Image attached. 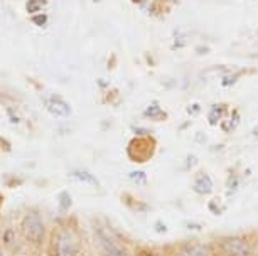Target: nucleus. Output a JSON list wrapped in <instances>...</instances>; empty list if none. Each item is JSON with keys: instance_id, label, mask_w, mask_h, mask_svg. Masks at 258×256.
<instances>
[{"instance_id": "obj_10", "label": "nucleus", "mask_w": 258, "mask_h": 256, "mask_svg": "<svg viewBox=\"0 0 258 256\" xmlns=\"http://www.w3.org/2000/svg\"><path fill=\"white\" fill-rule=\"evenodd\" d=\"M144 117L149 120H165V112L160 108L159 103H150V106L144 112Z\"/></svg>"}, {"instance_id": "obj_8", "label": "nucleus", "mask_w": 258, "mask_h": 256, "mask_svg": "<svg viewBox=\"0 0 258 256\" xmlns=\"http://www.w3.org/2000/svg\"><path fill=\"white\" fill-rule=\"evenodd\" d=\"M46 110L52 117H57V118H66L71 115V106L62 98H59V96H49V98L46 100Z\"/></svg>"}, {"instance_id": "obj_14", "label": "nucleus", "mask_w": 258, "mask_h": 256, "mask_svg": "<svg viewBox=\"0 0 258 256\" xmlns=\"http://www.w3.org/2000/svg\"><path fill=\"white\" fill-rule=\"evenodd\" d=\"M208 211L211 212V214H214V216H221L223 212H225V206L221 204L220 199L211 197V201L208 202Z\"/></svg>"}, {"instance_id": "obj_21", "label": "nucleus", "mask_w": 258, "mask_h": 256, "mask_svg": "<svg viewBox=\"0 0 258 256\" xmlns=\"http://www.w3.org/2000/svg\"><path fill=\"white\" fill-rule=\"evenodd\" d=\"M34 22H36L37 26H42V24L46 22V16H37V17H34Z\"/></svg>"}, {"instance_id": "obj_2", "label": "nucleus", "mask_w": 258, "mask_h": 256, "mask_svg": "<svg viewBox=\"0 0 258 256\" xmlns=\"http://www.w3.org/2000/svg\"><path fill=\"white\" fill-rule=\"evenodd\" d=\"M218 256H258V243L248 234H226L213 239Z\"/></svg>"}, {"instance_id": "obj_4", "label": "nucleus", "mask_w": 258, "mask_h": 256, "mask_svg": "<svg viewBox=\"0 0 258 256\" xmlns=\"http://www.w3.org/2000/svg\"><path fill=\"white\" fill-rule=\"evenodd\" d=\"M21 231L22 236L27 243H31L32 246L41 248L47 239V229L42 219L41 212L36 209H29L26 214L22 216L21 221Z\"/></svg>"}, {"instance_id": "obj_22", "label": "nucleus", "mask_w": 258, "mask_h": 256, "mask_svg": "<svg viewBox=\"0 0 258 256\" xmlns=\"http://www.w3.org/2000/svg\"><path fill=\"white\" fill-rule=\"evenodd\" d=\"M0 148H2V150H9V148H11V145H9L2 137H0Z\"/></svg>"}, {"instance_id": "obj_20", "label": "nucleus", "mask_w": 258, "mask_h": 256, "mask_svg": "<svg viewBox=\"0 0 258 256\" xmlns=\"http://www.w3.org/2000/svg\"><path fill=\"white\" fill-rule=\"evenodd\" d=\"M194 163H198V160H196V158H194L192 155H189V157H187V163H186V168H187V170H191Z\"/></svg>"}, {"instance_id": "obj_24", "label": "nucleus", "mask_w": 258, "mask_h": 256, "mask_svg": "<svg viewBox=\"0 0 258 256\" xmlns=\"http://www.w3.org/2000/svg\"><path fill=\"white\" fill-rule=\"evenodd\" d=\"M0 256H4V253H2V249H0Z\"/></svg>"}, {"instance_id": "obj_17", "label": "nucleus", "mask_w": 258, "mask_h": 256, "mask_svg": "<svg viewBox=\"0 0 258 256\" xmlns=\"http://www.w3.org/2000/svg\"><path fill=\"white\" fill-rule=\"evenodd\" d=\"M137 256H162L159 253V251H155V249H150V248H144Z\"/></svg>"}, {"instance_id": "obj_11", "label": "nucleus", "mask_w": 258, "mask_h": 256, "mask_svg": "<svg viewBox=\"0 0 258 256\" xmlns=\"http://www.w3.org/2000/svg\"><path fill=\"white\" fill-rule=\"evenodd\" d=\"M225 113H226V106L225 105H213L211 106V110H209V123L211 125H218V122L225 117Z\"/></svg>"}, {"instance_id": "obj_18", "label": "nucleus", "mask_w": 258, "mask_h": 256, "mask_svg": "<svg viewBox=\"0 0 258 256\" xmlns=\"http://www.w3.org/2000/svg\"><path fill=\"white\" fill-rule=\"evenodd\" d=\"M187 112H189V115H196V113L201 112V106H199L198 103H194V105L189 106V108H187Z\"/></svg>"}, {"instance_id": "obj_7", "label": "nucleus", "mask_w": 258, "mask_h": 256, "mask_svg": "<svg viewBox=\"0 0 258 256\" xmlns=\"http://www.w3.org/2000/svg\"><path fill=\"white\" fill-rule=\"evenodd\" d=\"M213 189H214L213 177L209 176L208 172L199 170L196 176H194V181H192L194 194H198L201 197H209V196H213Z\"/></svg>"}, {"instance_id": "obj_13", "label": "nucleus", "mask_w": 258, "mask_h": 256, "mask_svg": "<svg viewBox=\"0 0 258 256\" xmlns=\"http://www.w3.org/2000/svg\"><path fill=\"white\" fill-rule=\"evenodd\" d=\"M57 204H59V209L61 211H70L73 207V199L70 196L68 191H62L59 196H57Z\"/></svg>"}, {"instance_id": "obj_12", "label": "nucleus", "mask_w": 258, "mask_h": 256, "mask_svg": "<svg viewBox=\"0 0 258 256\" xmlns=\"http://www.w3.org/2000/svg\"><path fill=\"white\" fill-rule=\"evenodd\" d=\"M238 187H240V179H238V174L230 172V176H228V181H226V192H228V196L235 194V192L238 191Z\"/></svg>"}, {"instance_id": "obj_1", "label": "nucleus", "mask_w": 258, "mask_h": 256, "mask_svg": "<svg viewBox=\"0 0 258 256\" xmlns=\"http://www.w3.org/2000/svg\"><path fill=\"white\" fill-rule=\"evenodd\" d=\"M81 236L71 224H59L49 236V256H78L81 253Z\"/></svg>"}, {"instance_id": "obj_23", "label": "nucleus", "mask_w": 258, "mask_h": 256, "mask_svg": "<svg viewBox=\"0 0 258 256\" xmlns=\"http://www.w3.org/2000/svg\"><path fill=\"white\" fill-rule=\"evenodd\" d=\"M78 256H88V254H85V253H80V254H78Z\"/></svg>"}, {"instance_id": "obj_16", "label": "nucleus", "mask_w": 258, "mask_h": 256, "mask_svg": "<svg viewBox=\"0 0 258 256\" xmlns=\"http://www.w3.org/2000/svg\"><path fill=\"white\" fill-rule=\"evenodd\" d=\"M46 6V0H29L27 2V11L29 12H34V11H39Z\"/></svg>"}, {"instance_id": "obj_3", "label": "nucleus", "mask_w": 258, "mask_h": 256, "mask_svg": "<svg viewBox=\"0 0 258 256\" xmlns=\"http://www.w3.org/2000/svg\"><path fill=\"white\" fill-rule=\"evenodd\" d=\"M91 234H93L95 249L100 256H134L128 246L121 243L113 234H110L103 226L93 224Z\"/></svg>"}, {"instance_id": "obj_9", "label": "nucleus", "mask_w": 258, "mask_h": 256, "mask_svg": "<svg viewBox=\"0 0 258 256\" xmlns=\"http://www.w3.org/2000/svg\"><path fill=\"white\" fill-rule=\"evenodd\" d=\"M70 176L73 179H76L78 182H83V184H88V186H93V187H100V182L93 174L86 168H75V170L70 172Z\"/></svg>"}, {"instance_id": "obj_15", "label": "nucleus", "mask_w": 258, "mask_h": 256, "mask_svg": "<svg viewBox=\"0 0 258 256\" xmlns=\"http://www.w3.org/2000/svg\"><path fill=\"white\" fill-rule=\"evenodd\" d=\"M128 179L137 186H145L147 184V174L144 170H132L128 174Z\"/></svg>"}, {"instance_id": "obj_5", "label": "nucleus", "mask_w": 258, "mask_h": 256, "mask_svg": "<svg viewBox=\"0 0 258 256\" xmlns=\"http://www.w3.org/2000/svg\"><path fill=\"white\" fill-rule=\"evenodd\" d=\"M176 256H216V249H214L213 241H182V243L176 244L174 249Z\"/></svg>"}, {"instance_id": "obj_6", "label": "nucleus", "mask_w": 258, "mask_h": 256, "mask_svg": "<svg viewBox=\"0 0 258 256\" xmlns=\"http://www.w3.org/2000/svg\"><path fill=\"white\" fill-rule=\"evenodd\" d=\"M154 148H155V142L152 138L149 137H140V138H134L132 142L128 145V157L132 158V160L137 162L139 153H144L145 160H149L150 157H152L154 153Z\"/></svg>"}, {"instance_id": "obj_19", "label": "nucleus", "mask_w": 258, "mask_h": 256, "mask_svg": "<svg viewBox=\"0 0 258 256\" xmlns=\"http://www.w3.org/2000/svg\"><path fill=\"white\" fill-rule=\"evenodd\" d=\"M154 228H155V231H157V233H165V231H167V229H165V226H164L162 221H157Z\"/></svg>"}]
</instances>
